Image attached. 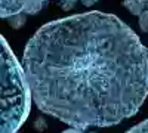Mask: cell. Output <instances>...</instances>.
Listing matches in <instances>:
<instances>
[{
	"instance_id": "obj_1",
	"label": "cell",
	"mask_w": 148,
	"mask_h": 133,
	"mask_svg": "<svg viewBox=\"0 0 148 133\" xmlns=\"http://www.w3.org/2000/svg\"><path fill=\"white\" fill-rule=\"evenodd\" d=\"M22 64L39 110L74 129L119 124L148 95V52L111 14L45 24L27 43Z\"/></svg>"
},
{
	"instance_id": "obj_2",
	"label": "cell",
	"mask_w": 148,
	"mask_h": 133,
	"mask_svg": "<svg viewBox=\"0 0 148 133\" xmlns=\"http://www.w3.org/2000/svg\"><path fill=\"white\" fill-rule=\"evenodd\" d=\"M2 133H15L30 114L31 89L24 67L18 62L10 46L2 35Z\"/></svg>"
},
{
	"instance_id": "obj_3",
	"label": "cell",
	"mask_w": 148,
	"mask_h": 133,
	"mask_svg": "<svg viewBox=\"0 0 148 133\" xmlns=\"http://www.w3.org/2000/svg\"><path fill=\"white\" fill-rule=\"evenodd\" d=\"M25 2L24 0H2V6H0V16L2 18H10L14 15L22 14Z\"/></svg>"
},
{
	"instance_id": "obj_4",
	"label": "cell",
	"mask_w": 148,
	"mask_h": 133,
	"mask_svg": "<svg viewBox=\"0 0 148 133\" xmlns=\"http://www.w3.org/2000/svg\"><path fill=\"white\" fill-rule=\"evenodd\" d=\"M123 6H125L132 15H141L147 9V3L144 0H123Z\"/></svg>"
},
{
	"instance_id": "obj_5",
	"label": "cell",
	"mask_w": 148,
	"mask_h": 133,
	"mask_svg": "<svg viewBox=\"0 0 148 133\" xmlns=\"http://www.w3.org/2000/svg\"><path fill=\"white\" fill-rule=\"evenodd\" d=\"M25 2V8H24V14L28 15H34L37 12H40L42 8L45 6V3L47 0H24Z\"/></svg>"
},
{
	"instance_id": "obj_6",
	"label": "cell",
	"mask_w": 148,
	"mask_h": 133,
	"mask_svg": "<svg viewBox=\"0 0 148 133\" xmlns=\"http://www.w3.org/2000/svg\"><path fill=\"white\" fill-rule=\"evenodd\" d=\"M8 22L12 28H21L24 25V22H25V15L24 14H18V15H14L8 18Z\"/></svg>"
},
{
	"instance_id": "obj_7",
	"label": "cell",
	"mask_w": 148,
	"mask_h": 133,
	"mask_svg": "<svg viewBox=\"0 0 148 133\" xmlns=\"http://www.w3.org/2000/svg\"><path fill=\"white\" fill-rule=\"evenodd\" d=\"M126 133H148V120L136 124L135 127H132L130 130H127Z\"/></svg>"
},
{
	"instance_id": "obj_8",
	"label": "cell",
	"mask_w": 148,
	"mask_h": 133,
	"mask_svg": "<svg viewBox=\"0 0 148 133\" xmlns=\"http://www.w3.org/2000/svg\"><path fill=\"white\" fill-rule=\"evenodd\" d=\"M139 27L144 33H148V8L139 15Z\"/></svg>"
},
{
	"instance_id": "obj_9",
	"label": "cell",
	"mask_w": 148,
	"mask_h": 133,
	"mask_svg": "<svg viewBox=\"0 0 148 133\" xmlns=\"http://www.w3.org/2000/svg\"><path fill=\"white\" fill-rule=\"evenodd\" d=\"M74 5H76V0H62V3H61V6H62V9L68 10L71 9Z\"/></svg>"
},
{
	"instance_id": "obj_10",
	"label": "cell",
	"mask_w": 148,
	"mask_h": 133,
	"mask_svg": "<svg viewBox=\"0 0 148 133\" xmlns=\"http://www.w3.org/2000/svg\"><path fill=\"white\" fill-rule=\"evenodd\" d=\"M34 126H36L37 129H39L40 132H42V130L46 127V124H45V121H43V120H39V121H36V123H34Z\"/></svg>"
},
{
	"instance_id": "obj_11",
	"label": "cell",
	"mask_w": 148,
	"mask_h": 133,
	"mask_svg": "<svg viewBox=\"0 0 148 133\" xmlns=\"http://www.w3.org/2000/svg\"><path fill=\"white\" fill-rule=\"evenodd\" d=\"M62 133H89V132H82V129H68V130H65V132H62Z\"/></svg>"
},
{
	"instance_id": "obj_12",
	"label": "cell",
	"mask_w": 148,
	"mask_h": 133,
	"mask_svg": "<svg viewBox=\"0 0 148 133\" xmlns=\"http://www.w3.org/2000/svg\"><path fill=\"white\" fill-rule=\"evenodd\" d=\"M98 2V0H82V3L84 5V6H92V5H95Z\"/></svg>"
},
{
	"instance_id": "obj_13",
	"label": "cell",
	"mask_w": 148,
	"mask_h": 133,
	"mask_svg": "<svg viewBox=\"0 0 148 133\" xmlns=\"http://www.w3.org/2000/svg\"><path fill=\"white\" fill-rule=\"evenodd\" d=\"M144 2H145V3H147V5H148V0H144Z\"/></svg>"
},
{
	"instance_id": "obj_14",
	"label": "cell",
	"mask_w": 148,
	"mask_h": 133,
	"mask_svg": "<svg viewBox=\"0 0 148 133\" xmlns=\"http://www.w3.org/2000/svg\"><path fill=\"white\" fill-rule=\"evenodd\" d=\"M147 8H148V5H147Z\"/></svg>"
}]
</instances>
